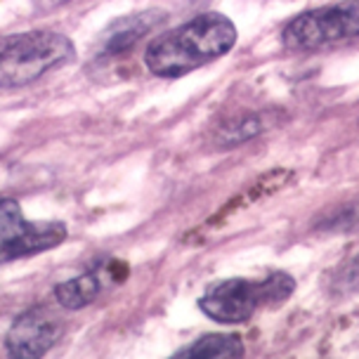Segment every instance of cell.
<instances>
[{
  "mask_svg": "<svg viewBox=\"0 0 359 359\" xmlns=\"http://www.w3.org/2000/svg\"><path fill=\"white\" fill-rule=\"evenodd\" d=\"M236 38L232 19L220 12H203L154 38L144 53V64L158 79H182L227 55Z\"/></svg>",
  "mask_w": 359,
  "mask_h": 359,
  "instance_id": "cell-1",
  "label": "cell"
},
{
  "mask_svg": "<svg viewBox=\"0 0 359 359\" xmlns=\"http://www.w3.org/2000/svg\"><path fill=\"white\" fill-rule=\"evenodd\" d=\"M296 291V279L272 272L262 279H224L198 298V310L217 324L248 322L255 312L286 303Z\"/></svg>",
  "mask_w": 359,
  "mask_h": 359,
  "instance_id": "cell-2",
  "label": "cell"
},
{
  "mask_svg": "<svg viewBox=\"0 0 359 359\" xmlns=\"http://www.w3.org/2000/svg\"><path fill=\"white\" fill-rule=\"evenodd\" d=\"M76 60L74 41L57 31H24L0 38V90L24 88Z\"/></svg>",
  "mask_w": 359,
  "mask_h": 359,
  "instance_id": "cell-3",
  "label": "cell"
},
{
  "mask_svg": "<svg viewBox=\"0 0 359 359\" xmlns=\"http://www.w3.org/2000/svg\"><path fill=\"white\" fill-rule=\"evenodd\" d=\"M359 38V0L300 12L281 31L288 50H319Z\"/></svg>",
  "mask_w": 359,
  "mask_h": 359,
  "instance_id": "cell-4",
  "label": "cell"
},
{
  "mask_svg": "<svg viewBox=\"0 0 359 359\" xmlns=\"http://www.w3.org/2000/svg\"><path fill=\"white\" fill-rule=\"evenodd\" d=\"M67 236L64 222H31L15 198L0 196V265L50 251Z\"/></svg>",
  "mask_w": 359,
  "mask_h": 359,
  "instance_id": "cell-5",
  "label": "cell"
},
{
  "mask_svg": "<svg viewBox=\"0 0 359 359\" xmlns=\"http://www.w3.org/2000/svg\"><path fill=\"white\" fill-rule=\"evenodd\" d=\"M62 333L60 322L41 307L19 314L5 338L8 352L17 359H36L53 350Z\"/></svg>",
  "mask_w": 359,
  "mask_h": 359,
  "instance_id": "cell-6",
  "label": "cell"
},
{
  "mask_svg": "<svg viewBox=\"0 0 359 359\" xmlns=\"http://www.w3.org/2000/svg\"><path fill=\"white\" fill-rule=\"evenodd\" d=\"M163 22V15L158 10H147L140 15H130L121 22L111 24L104 34V41L100 45V57H116L133 50L140 38H144L149 31Z\"/></svg>",
  "mask_w": 359,
  "mask_h": 359,
  "instance_id": "cell-7",
  "label": "cell"
},
{
  "mask_svg": "<svg viewBox=\"0 0 359 359\" xmlns=\"http://www.w3.org/2000/svg\"><path fill=\"white\" fill-rule=\"evenodd\" d=\"M172 357L177 359H234L243 357V343L236 333H208L198 338L196 343L187 345L184 350H177Z\"/></svg>",
  "mask_w": 359,
  "mask_h": 359,
  "instance_id": "cell-8",
  "label": "cell"
},
{
  "mask_svg": "<svg viewBox=\"0 0 359 359\" xmlns=\"http://www.w3.org/2000/svg\"><path fill=\"white\" fill-rule=\"evenodd\" d=\"M102 293V277L97 272H83L79 277L55 286V300L64 310H83Z\"/></svg>",
  "mask_w": 359,
  "mask_h": 359,
  "instance_id": "cell-9",
  "label": "cell"
},
{
  "mask_svg": "<svg viewBox=\"0 0 359 359\" xmlns=\"http://www.w3.org/2000/svg\"><path fill=\"white\" fill-rule=\"evenodd\" d=\"M262 128H265V123H262V116H258V114L232 118L220 128V133H217V144L220 147L241 144V142H246V140H253L255 135H260Z\"/></svg>",
  "mask_w": 359,
  "mask_h": 359,
  "instance_id": "cell-10",
  "label": "cell"
},
{
  "mask_svg": "<svg viewBox=\"0 0 359 359\" xmlns=\"http://www.w3.org/2000/svg\"><path fill=\"white\" fill-rule=\"evenodd\" d=\"M338 284H341L343 291H350V293L359 291V255H355V258L348 262V267H345L341 272V277H338Z\"/></svg>",
  "mask_w": 359,
  "mask_h": 359,
  "instance_id": "cell-11",
  "label": "cell"
}]
</instances>
